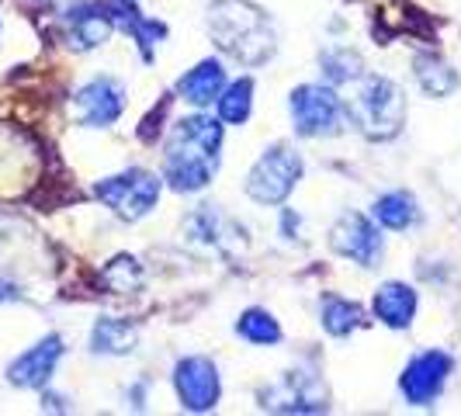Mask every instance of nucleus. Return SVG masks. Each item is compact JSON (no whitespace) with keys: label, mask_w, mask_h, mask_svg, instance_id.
<instances>
[{"label":"nucleus","mask_w":461,"mask_h":416,"mask_svg":"<svg viewBox=\"0 0 461 416\" xmlns=\"http://www.w3.org/2000/svg\"><path fill=\"white\" fill-rule=\"evenodd\" d=\"M219 149H222V125L212 115L181 118L163 146V181L181 191L194 194L208 187L219 170Z\"/></svg>","instance_id":"nucleus-1"},{"label":"nucleus","mask_w":461,"mask_h":416,"mask_svg":"<svg viewBox=\"0 0 461 416\" xmlns=\"http://www.w3.org/2000/svg\"><path fill=\"white\" fill-rule=\"evenodd\" d=\"M208 35L230 59L243 67H264L277 52L271 18L250 0H215L208 7Z\"/></svg>","instance_id":"nucleus-2"},{"label":"nucleus","mask_w":461,"mask_h":416,"mask_svg":"<svg viewBox=\"0 0 461 416\" xmlns=\"http://www.w3.org/2000/svg\"><path fill=\"white\" fill-rule=\"evenodd\" d=\"M344 112L361 136H368L371 142H385L399 136L406 122V97L389 77H361V84L347 97Z\"/></svg>","instance_id":"nucleus-3"},{"label":"nucleus","mask_w":461,"mask_h":416,"mask_svg":"<svg viewBox=\"0 0 461 416\" xmlns=\"http://www.w3.org/2000/svg\"><path fill=\"white\" fill-rule=\"evenodd\" d=\"M94 194L115 212L125 222H139L142 215H149L160 202V177L149 170H122L115 177H104L94 185Z\"/></svg>","instance_id":"nucleus-4"},{"label":"nucleus","mask_w":461,"mask_h":416,"mask_svg":"<svg viewBox=\"0 0 461 416\" xmlns=\"http://www.w3.org/2000/svg\"><path fill=\"white\" fill-rule=\"evenodd\" d=\"M292 125L305 139L337 136L344 129V101L323 84H302L292 91Z\"/></svg>","instance_id":"nucleus-5"},{"label":"nucleus","mask_w":461,"mask_h":416,"mask_svg":"<svg viewBox=\"0 0 461 416\" xmlns=\"http://www.w3.org/2000/svg\"><path fill=\"white\" fill-rule=\"evenodd\" d=\"M302 177V157L292 146H271L260 160L254 163L250 177H247V194L257 205H281Z\"/></svg>","instance_id":"nucleus-6"},{"label":"nucleus","mask_w":461,"mask_h":416,"mask_svg":"<svg viewBox=\"0 0 461 416\" xmlns=\"http://www.w3.org/2000/svg\"><path fill=\"white\" fill-rule=\"evenodd\" d=\"M125 112V87L112 77H97L91 84H84L69 101V115L87 129H104L118 122Z\"/></svg>","instance_id":"nucleus-7"},{"label":"nucleus","mask_w":461,"mask_h":416,"mask_svg":"<svg viewBox=\"0 0 461 416\" xmlns=\"http://www.w3.org/2000/svg\"><path fill=\"white\" fill-rule=\"evenodd\" d=\"M451 368H455V361L444 350H423V354H416L413 361L406 365V371H402V378H399V389L406 395V402L430 406L440 395V389H444Z\"/></svg>","instance_id":"nucleus-8"},{"label":"nucleus","mask_w":461,"mask_h":416,"mask_svg":"<svg viewBox=\"0 0 461 416\" xmlns=\"http://www.w3.org/2000/svg\"><path fill=\"white\" fill-rule=\"evenodd\" d=\"M330 247L361 267H375L382 257V236H378V226L361 212H347L330 230Z\"/></svg>","instance_id":"nucleus-9"},{"label":"nucleus","mask_w":461,"mask_h":416,"mask_svg":"<svg viewBox=\"0 0 461 416\" xmlns=\"http://www.w3.org/2000/svg\"><path fill=\"white\" fill-rule=\"evenodd\" d=\"M174 389L181 395V406L191 413H205L219 402L222 382H219V368L208 357H185L174 368Z\"/></svg>","instance_id":"nucleus-10"},{"label":"nucleus","mask_w":461,"mask_h":416,"mask_svg":"<svg viewBox=\"0 0 461 416\" xmlns=\"http://www.w3.org/2000/svg\"><path fill=\"white\" fill-rule=\"evenodd\" d=\"M264 410L277 413H320L326 410V389L312 371H288L264 393Z\"/></svg>","instance_id":"nucleus-11"},{"label":"nucleus","mask_w":461,"mask_h":416,"mask_svg":"<svg viewBox=\"0 0 461 416\" xmlns=\"http://www.w3.org/2000/svg\"><path fill=\"white\" fill-rule=\"evenodd\" d=\"M63 357V337L49 333L35 347H28L18 361L7 365V382L18 389H42Z\"/></svg>","instance_id":"nucleus-12"},{"label":"nucleus","mask_w":461,"mask_h":416,"mask_svg":"<svg viewBox=\"0 0 461 416\" xmlns=\"http://www.w3.org/2000/svg\"><path fill=\"white\" fill-rule=\"evenodd\" d=\"M63 24H67L69 49H77V52L104 46L112 35V18H108L104 4H77L63 14Z\"/></svg>","instance_id":"nucleus-13"},{"label":"nucleus","mask_w":461,"mask_h":416,"mask_svg":"<svg viewBox=\"0 0 461 416\" xmlns=\"http://www.w3.org/2000/svg\"><path fill=\"white\" fill-rule=\"evenodd\" d=\"M187 240L222 254L232 243H243V230L232 219H226L215 205H202L187 219Z\"/></svg>","instance_id":"nucleus-14"},{"label":"nucleus","mask_w":461,"mask_h":416,"mask_svg":"<svg viewBox=\"0 0 461 416\" xmlns=\"http://www.w3.org/2000/svg\"><path fill=\"white\" fill-rule=\"evenodd\" d=\"M222 87H226V69H222L219 59H205V63L187 69L185 77L177 80V94L194 108H208L212 101H219Z\"/></svg>","instance_id":"nucleus-15"},{"label":"nucleus","mask_w":461,"mask_h":416,"mask_svg":"<svg viewBox=\"0 0 461 416\" xmlns=\"http://www.w3.org/2000/svg\"><path fill=\"white\" fill-rule=\"evenodd\" d=\"M375 316L393 330H406L416 316V292L402 281H385L378 292H375Z\"/></svg>","instance_id":"nucleus-16"},{"label":"nucleus","mask_w":461,"mask_h":416,"mask_svg":"<svg viewBox=\"0 0 461 416\" xmlns=\"http://www.w3.org/2000/svg\"><path fill=\"white\" fill-rule=\"evenodd\" d=\"M104 11H108L112 24H122L125 32H132V35H136V42H139V49H142V56H146V59L153 56V42L167 35V28H163L160 22H146V18L139 14L132 0H108V4H104Z\"/></svg>","instance_id":"nucleus-17"},{"label":"nucleus","mask_w":461,"mask_h":416,"mask_svg":"<svg viewBox=\"0 0 461 416\" xmlns=\"http://www.w3.org/2000/svg\"><path fill=\"white\" fill-rule=\"evenodd\" d=\"M139 340V330L129 320L101 316L91 330V350L94 354H129Z\"/></svg>","instance_id":"nucleus-18"},{"label":"nucleus","mask_w":461,"mask_h":416,"mask_svg":"<svg viewBox=\"0 0 461 416\" xmlns=\"http://www.w3.org/2000/svg\"><path fill=\"white\" fill-rule=\"evenodd\" d=\"M371 215H375V222H378V226L402 232V230H410V226L416 222L420 208H416L413 194H406V191H389V194H382V198L375 202Z\"/></svg>","instance_id":"nucleus-19"},{"label":"nucleus","mask_w":461,"mask_h":416,"mask_svg":"<svg viewBox=\"0 0 461 416\" xmlns=\"http://www.w3.org/2000/svg\"><path fill=\"white\" fill-rule=\"evenodd\" d=\"M413 73L416 80H420V87L430 94V97H447L461 84L458 73L447 67L444 59H438V56H416Z\"/></svg>","instance_id":"nucleus-20"},{"label":"nucleus","mask_w":461,"mask_h":416,"mask_svg":"<svg viewBox=\"0 0 461 416\" xmlns=\"http://www.w3.org/2000/svg\"><path fill=\"white\" fill-rule=\"evenodd\" d=\"M357 326H365V309H361L357 302L337 299V295H330V299L323 302V330L326 333L347 337V333H354Z\"/></svg>","instance_id":"nucleus-21"},{"label":"nucleus","mask_w":461,"mask_h":416,"mask_svg":"<svg viewBox=\"0 0 461 416\" xmlns=\"http://www.w3.org/2000/svg\"><path fill=\"white\" fill-rule=\"evenodd\" d=\"M219 118L222 122H230V125H243L247 118H250V108H254V80L250 77H243V80H236L230 84L226 91L219 94Z\"/></svg>","instance_id":"nucleus-22"},{"label":"nucleus","mask_w":461,"mask_h":416,"mask_svg":"<svg viewBox=\"0 0 461 416\" xmlns=\"http://www.w3.org/2000/svg\"><path fill=\"white\" fill-rule=\"evenodd\" d=\"M236 333L243 337V340H250V344H277L281 340V326L271 312H264V309H247L240 320H236Z\"/></svg>","instance_id":"nucleus-23"},{"label":"nucleus","mask_w":461,"mask_h":416,"mask_svg":"<svg viewBox=\"0 0 461 416\" xmlns=\"http://www.w3.org/2000/svg\"><path fill=\"white\" fill-rule=\"evenodd\" d=\"M323 73L330 84H354L365 77V67H361V56L350 52V49H333L323 56Z\"/></svg>","instance_id":"nucleus-24"},{"label":"nucleus","mask_w":461,"mask_h":416,"mask_svg":"<svg viewBox=\"0 0 461 416\" xmlns=\"http://www.w3.org/2000/svg\"><path fill=\"white\" fill-rule=\"evenodd\" d=\"M101 281H104L112 292H132V288H139V285H142L139 260H136V257H115V260L104 267Z\"/></svg>","instance_id":"nucleus-25"}]
</instances>
